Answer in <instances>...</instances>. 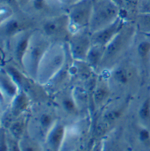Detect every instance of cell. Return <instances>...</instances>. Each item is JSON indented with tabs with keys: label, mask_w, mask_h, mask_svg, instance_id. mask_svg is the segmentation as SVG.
<instances>
[{
	"label": "cell",
	"mask_w": 150,
	"mask_h": 151,
	"mask_svg": "<svg viewBox=\"0 0 150 151\" xmlns=\"http://www.w3.org/2000/svg\"><path fill=\"white\" fill-rule=\"evenodd\" d=\"M48 102L34 103L28 111V134L43 146L47 135L59 119L57 110Z\"/></svg>",
	"instance_id": "cell-1"
},
{
	"label": "cell",
	"mask_w": 150,
	"mask_h": 151,
	"mask_svg": "<svg viewBox=\"0 0 150 151\" xmlns=\"http://www.w3.org/2000/svg\"><path fill=\"white\" fill-rule=\"evenodd\" d=\"M136 28L133 21H126L120 31L106 45L102 61L99 68L100 72L110 70L116 64L121 61L128 52L136 35Z\"/></svg>",
	"instance_id": "cell-2"
},
{
	"label": "cell",
	"mask_w": 150,
	"mask_h": 151,
	"mask_svg": "<svg viewBox=\"0 0 150 151\" xmlns=\"http://www.w3.org/2000/svg\"><path fill=\"white\" fill-rule=\"evenodd\" d=\"M130 96L111 100L103 108L99 110L93 129V136L102 137L119 122L129 108Z\"/></svg>",
	"instance_id": "cell-3"
},
{
	"label": "cell",
	"mask_w": 150,
	"mask_h": 151,
	"mask_svg": "<svg viewBox=\"0 0 150 151\" xmlns=\"http://www.w3.org/2000/svg\"><path fill=\"white\" fill-rule=\"evenodd\" d=\"M107 73V79L112 92L118 97L130 96L129 93L135 87L137 79V71L135 65L128 58H123L116 64Z\"/></svg>",
	"instance_id": "cell-4"
},
{
	"label": "cell",
	"mask_w": 150,
	"mask_h": 151,
	"mask_svg": "<svg viewBox=\"0 0 150 151\" xmlns=\"http://www.w3.org/2000/svg\"><path fill=\"white\" fill-rule=\"evenodd\" d=\"M68 43L52 42L42 58L38 68L37 81L41 85L47 84L65 64Z\"/></svg>",
	"instance_id": "cell-5"
},
{
	"label": "cell",
	"mask_w": 150,
	"mask_h": 151,
	"mask_svg": "<svg viewBox=\"0 0 150 151\" xmlns=\"http://www.w3.org/2000/svg\"><path fill=\"white\" fill-rule=\"evenodd\" d=\"M52 43L39 28L34 29L23 57V70L30 77L37 80L39 63Z\"/></svg>",
	"instance_id": "cell-6"
},
{
	"label": "cell",
	"mask_w": 150,
	"mask_h": 151,
	"mask_svg": "<svg viewBox=\"0 0 150 151\" xmlns=\"http://www.w3.org/2000/svg\"><path fill=\"white\" fill-rule=\"evenodd\" d=\"M6 71L12 76L15 82L17 83L19 88L24 90L32 100L33 104L48 102L51 95L48 94L44 85L38 83L37 80L30 77L23 70L13 64H6L3 65Z\"/></svg>",
	"instance_id": "cell-7"
},
{
	"label": "cell",
	"mask_w": 150,
	"mask_h": 151,
	"mask_svg": "<svg viewBox=\"0 0 150 151\" xmlns=\"http://www.w3.org/2000/svg\"><path fill=\"white\" fill-rule=\"evenodd\" d=\"M38 28L52 42L65 43L72 35L70 18L65 11L39 21Z\"/></svg>",
	"instance_id": "cell-8"
},
{
	"label": "cell",
	"mask_w": 150,
	"mask_h": 151,
	"mask_svg": "<svg viewBox=\"0 0 150 151\" xmlns=\"http://www.w3.org/2000/svg\"><path fill=\"white\" fill-rule=\"evenodd\" d=\"M119 17L120 8L114 0H94L88 29L93 34L113 23Z\"/></svg>",
	"instance_id": "cell-9"
},
{
	"label": "cell",
	"mask_w": 150,
	"mask_h": 151,
	"mask_svg": "<svg viewBox=\"0 0 150 151\" xmlns=\"http://www.w3.org/2000/svg\"><path fill=\"white\" fill-rule=\"evenodd\" d=\"M39 22L22 9L15 12L10 17L1 22L0 33L2 41L9 39L21 32L38 28Z\"/></svg>",
	"instance_id": "cell-10"
},
{
	"label": "cell",
	"mask_w": 150,
	"mask_h": 151,
	"mask_svg": "<svg viewBox=\"0 0 150 151\" xmlns=\"http://www.w3.org/2000/svg\"><path fill=\"white\" fill-rule=\"evenodd\" d=\"M94 8V0H79L75 4L66 7L72 34L88 28Z\"/></svg>",
	"instance_id": "cell-11"
},
{
	"label": "cell",
	"mask_w": 150,
	"mask_h": 151,
	"mask_svg": "<svg viewBox=\"0 0 150 151\" xmlns=\"http://www.w3.org/2000/svg\"><path fill=\"white\" fill-rule=\"evenodd\" d=\"M35 29V28H34ZM34 29H28L12 36L8 40L3 41L7 44V49L12 62L23 70V57Z\"/></svg>",
	"instance_id": "cell-12"
},
{
	"label": "cell",
	"mask_w": 150,
	"mask_h": 151,
	"mask_svg": "<svg viewBox=\"0 0 150 151\" xmlns=\"http://www.w3.org/2000/svg\"><path fill=\"white\" fill-rule=\"evenodd\" d=\"M92 45V33L88 28H84L72 34L68 41L69 49L74 60L85 61Z\"/></svg>",
	"instance_id": "cell-13"
},
{
	"label": "cell",
	"mask_w": 150,
	"mask_h": 151,
	"mask_svg": "<svg viewBox=\"0 0 150 151\" xmlns=\"http://www.w3.org/2000/svg\"><path fill=\"white\" fill-rule=\"evenodd\" d=\"M57 107L62 111L67 118L78 119L82 115L73 95V85H68L52 95Z\"/></svg>",
	"instance_id": "cell-14"
},
{
	"label": "cell",
	"mask_w": 150,
	"mask_h": 151,
	"mask_svg": "<svg viewBox=\"0 0 150 151\" xmlns=\"http://www.w3.org/2000/svg\"><path fill=\"white\" fill-rule=\"evenodd\" d=\"M68 43V42H67ZM74 59L70 54L69 46L67 50V56L65 64L61 67V69L54 75V76L45 85V88L48 94L52 96L59 90L63 89L68 86V83H71L70 82V67Z\"/></svg>",
	"instance_id": "cell-15"
},
{
	"label": "cell",
	"mask_w": 150,
	"mask_h": 151,
	"mask_svg": "<svg viewBox=\"0 0 150 151\" xmlns=\"http://www.w3.org/2000/svg\"><path fill=\"white\" fill-rule=\"evenodd\" d=\"M59 8L60 6H57L52 0H30L22 9L39 22L47 17L62 13Z\"/></svg>",
	"instance_id": "cell-16"
},
{
	"label": "cell",
	"mask_w": 150,
	"mask_h": 151,
	"mask_svg": "<svg viewBox=\"0 0 150 151\" xmlns=\"http://www.w3.org/2000/svg\"><path fill=\"white\" fill-rule=\"evenodd\" d=\"M112 89L106 76L100 73L94 89L91 92V108L99 111L112 100Z\"/></svg>",
	"instance_id": "cell-17"
},
{
	"label": "cell",
	"mask_w": 150,
	"mask_h": 151,
	"mask_svg": "<svg viewBox=\"0 0 150 151\" xmlns=\"http://www.w3.org/2000/svg\"><path fill=\"white\" fill-rule=\"evenodd\" d=\"M0 89H1V108L4 105L5 110L9 107V104L13 98L17 94L19 87L12 76L6 71V70L2 67L0 72ZM2 110V111H4Z\"/></svg>",
	"instance_id": "cell-18"
},
{
	"label": "cell",
	"mask_w": 150,
	"mask_h": 151,
	"mask_svg": "<svg viewBox=\"0 0 150 151\" xmlns=\"http://www.w3.org/2000/svg\"><path fill=\"white\" fill-rule=\"evenodd\" d=\"M67 126L62 120L58 119L52 130L48 133L47 139L44 142V150L58 151L62 150V146L65 141Z\"/></svg>",
	"instance_id": "cell-19"
},
{
	"label": "cell",
	"mask_w": 150,
	"mask_h": 151,
	"mask_svg": "<svg viewBox=\"0 0 150 151\" xmlns=\"http://www.w3.org/2000/svg\"><path fill=\"white\" fill-rule=\"evenodd\" d=\"M125 20L119 17L113 23L109 26L100 29L92 34V42L93 44H98L101 46H106L112 40L113 37L120 31L125 23Z\"/></svg>",
	"instance_id": "cell-20"
},
{
	"label": "cell",
	"mask_w": 150,
	"mask_h": 151,
	"mask_svg": "<svg viewBox=\"0 0 150 151\" xmlns=\"http://www.w3.org/2000/svg\"><path fill=\"white\" fill-rule=\"evenodd\" d=\"M96 74L97 72L86 61L74 60L70 67V82L84 83Z\"/></svg>",
	"instance_id": "cell-21"
},
{
	"label": "cell",
	"mask_w": 150,
	"mask_h": 151,
	"mask_svg": "<svg viewBox=\"0 0 150 151\" xmlns=\"http://www.w3.org/2000/svg\"><path fill=\"white\" fill-rule=\"evenodd\" d=\"M32 103L33 101L28 94L24 90L19 88L18 93L13 98V100L9 104V107L7 108L9 109L10 113L14 116V118L17 119L28 113L32 106Z\"/></svg>",
	"instance_id": "cell-22"
},
{
	"label": "cell",
	"mask_w": 150,
	"mask_h": 151,
	"mask_svg": "<svg viewBox=\"0 0 150 151\" xmlns=\"http://www.w3.org/2000/svg\"><path fill=\"white\" fill-rule=\"evenodd\" d=\"M73 95L82 113L91 108V95L83 84L73 85Z\"/></svg>",
	"instance_id": "cell-23"
},
{
	"label": "cell",
	"mask_w": 150,
	"mask_h": 151,
	"mask_svg": "<svg viewBox=\"0 0 150 151\" xmlns=\"http://www.w3.org/2000/svg\"><path fill=\"white\" fill-rule=\"evenodd\" d=\"M120 8V17L125 21H133L142 0H114Z\"/></svg>",
	"instance_id": "cell-24"
},
{
	"label": "cell",
	"mask_w": 150,
	"mask_h": 151,
	"mask_svg": "<svg viewBox=\"0 0 150 151\" xmlns=\"http://www.w3.org/2000/svg\"><path fill=\"white\" fill-rule=\"evenodd\" d=\"M28 112L17 118L11 123L9 128L7 129L8 132L13 137L20 141L23 137V136L28 132Z\"/></svg>",
	"instance_id": "cell-25"
},
{
	"label": "cell",
	"mask_w": 150,
	"mask_h": 151,
	"mask_svg": "<svg viewBox=\"0 0 150 151\" xmlns=\"http://www.w3.org/2000/svg\"><path fill=\"white\" fill-rule=\"evenodd\" d=\"M105 51H106V46L93 44L88 52L85 61L91 66L96 72L99 70Z\"/></svg>",
	"instance_id": "cell-26"
},
{
	"label": "cell",
	"mask_w": 150,
	"mask_h": 151,
	"mask_svg": "<svg viewBox=\"0 0 150 151\" xmlns=\"http://www.w3.org/2000/svg\"><path fill=\"white\" fill-rule=\"evenodd\" d=\"M19 142L21 151H38L44 150V148L41 147L42 144L30 137L28 132L23 136V137L19 141Z\"/></svg>",
	"instance_id": "cell-27"
},
{
	"label": "cell",
	"mask_w": 150,
	"mask_h": 151,
	"mask_svg": "<svg viewBox=\"0 0 150 151\" xmlns=\"http://www.w3.org/2000/svg\"><path fill=\"white\" fill-rule=\"evenodd\" d=\"M136 55L142 65H147L150 59V40H143L136 47Z\"/></svg>",
	"instance_id": "cell-28"
},
{
	"label": "cell",
	"mask_w": 150,
	"mask_h": 151,
	"mask_svg": "<svg viewBox=\"0 0 150 151\" xmlns=\"http://www.w3.org/2000/svg\"><path fill=\"white\" fill-rule=\"evenodd\" d=\"M138 118L141 124L149 128L150 125V96L141 102L138 110Z\"/></svg>",
	"instance_id": "cell-29"
},
{
	"label": "cell",
	"mask_w": 150,
	"mask_h": 151,
	"mask_svg": "<svg viewBox=\"0 0 150 151\" xmlns=\"http://www.w3.org/2000/svg\"><path fill=\"white\" fill-rule=\"evenodd\" d=\"M137 140L142 145H150V130L141 124L139 129L137 130Z\"/></svg>",
	"instance_id": "cell-30"
},
{
	"label": "cell",
	"mask_w": 150,
	"mask_h": 151,
	"mask_svg": "<svg viewBox=\"0 0 150 151\" xmlns=\"http://www.w3.org/2000/svg\"><path fill=\"white\" fill-rule=\"evenodd\" d=\"M0 147L1 150H8V143H7V129L1 127V132H0Z\"/></svg>",
	"instance_id": "cell-31"
},
{
	"label": "cell",
	"mask_w": 150,
	"mask_h": 151,
	"mask_svg": "<svg viewBox=\"0 0 150 151\" xmlns=\"http://www.w3.org/2000/svg\"><path fill=\"white\" fill-rule=\"evenodd\" d=\"M14 13H15L14 9H11L10 7L1 4V22L10 17Z\"/></svg>",
	"instance_id": "cell-32"
},
{
	"label": "cell",
	"mask_w": 150,
	"mask_h": 151,
	"mask_svg": "<svg viewBox=\"0 0 150 151\" xmlns=\"http://www.w3.org/2000/svg\"><path fill=\"white\" fill-rule=\"evenodd\" d=\"M1 4L9 6L11 9H14L15 12L22 10L21 6L18 3V0H1Z\"/></svg>",
	"instance_id": "cell-33"
},
{
	"label": "cell",
	"mask_w": 150,
	"mask_h": 151,
	"mask_svg": "<svg viewBox=\"0 0 150 151\" xmlns=\"http://www.w3.org/2000/svg\"><path fill=\"white\" fill-rule=\"evenodd\" d=\"M77 1H79V0H58V2L63 6H65V8L70 6V5H71V4H75V2H77Z\"/></svg>",
	"instance_id": "cell-34"
},
{
	"label": "cell",
	"mask_w": 150,
	"mask_h": 151,
	"mask_svg": "<svg viewBox=\"0 0 150 151\" xmlns=\"http://www.w3.org/2000/svg\"><path fill=\"white\" fill-rule=\"evenodd\" d=\"M29 1H30V0H18L19 4H20V6H21V9H22V8L28 4Z\"/></svg>",
	"instance_id": "cell-35"
},
{
	"label": "cell",
	"mask_w": 150,
	"mask_h": 151,
	"mask_svg": "<svg viewBox=\"0 0 150 151\" xmlns=\"http://www.w3.org/2000/svg\"><path fill=\"white\" fill-rule=\"evenodd\" d=\"M145 1H147V2H149L150 3V0H145Z\"/></svg>",
	"instance_id": "cell-36"
}]
</instances>
